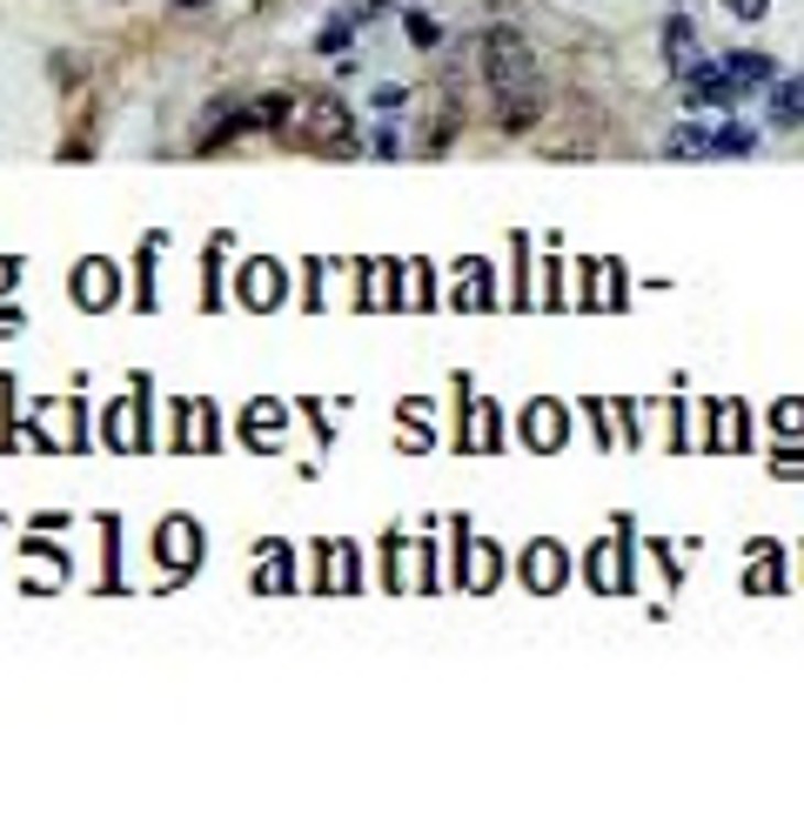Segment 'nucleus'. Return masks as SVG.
I'll return each instance as SVG.
<instances>
[{"instance_id": "3", "label": "nucleus", "mask_w": 804, "mask_h": 837, "mask_svg": "<svg viewBox=\"0 0 804 837\" xmlns=\"http://www.w3.org/2000/svg\"><path fill=\"white\" fill-rule=\"evenodd\" d=\"M684 95H691L697 108H738L745 80L724 67V61H691V67H684Z\"/></svg>"}, {"instance_id": "5", "label": "nucleus", "mask_w": 804, "mask_h": 837, "mask_svg": "<svg viewBox=\"0 0 804 837\" xmlns=\"http://www.w3.org/2000/svg\"><path fill=\"white\" fill-rule=\"evenodd\" d=\"M771 121L778 128H804V80H778L771 88Z\"/></svg>"}, {"instance_id": "7", "label": "nucleus", "mask_w": 804, "mask_h": 837, "mask_svg": "<svg viewBox=\"0 0 804 837\" xmlns=\"http://www.w3.org/2000/svg\"><path fill=\"white\" fill-rule=\"evenodd\" d=\"M745 148H751L745 128H724V134H717V154H745Z\"/></svg>"}, {"instance_id": "9", "label": "nucleus", "mask_w": 804, "mask_h": 837, "mask_svg": "<svg viewBox=\"0 0 804 837\" xmlns=\"http://www.w3.org/2000/svg\"><path fill=\"white\" fill-rule=\"evenodd\" d=\"M175 8H202V0H175Z\"/></svg>"}, {"instance_id": "1", "label": "nucleus", "mask_w": 804, "mask_h": 837, "mask_svg": "<svg viewBox=\"0 0 804 837\" xmlns=\"http://www.w3.org/2000/svg\"><path fill=\"white\" fill-rule=\"evenodd\" d=\"M289 141L295 148H315V154H349L356 148V128H349V108L336 95H308L289 108Z\"/></svg>"}, {"instance_id": "6", "label": "nucleus", "mask_w": 804, "mask_h": 837, "mask_svg": "<svg viewBox=\"0 0 804 837\" xmlns=\"http://www.w3.org/2000/svg\"><path fill=\"white\" fill-rule=\"evenodd\" d=\"M724 67H731L745 88H764V80L778 74V61H764V54H724Z\"/></svg>"}, {"instance_id": "8", "label": "nucleus", "mask_w": 804, "mask_h": 837, "mask_svg": "<svg viewBox=\"0 0 804 837\" xmlns=\"http://www.w3.org/2000/svg\"><path fill=\"white\" fill-rule=\"evenodd\" d=\"M724 8H731L738 21H764V8H771V0H724Z\"/></svg>"}, {"instance_id": "4", "label": "nucleus", "mask_w": 804, "mask_h": 837, "mask_svg": "<svg viewBox=\"0 0 804 837\" xmlns=\"http://www.w3.org/2000/svg\"><path fill=\"white\" fill-rule=\"evenodd\" d=\"M664 154H677V161H704V154H717V134H710L704 121H677V128L664 134Z\"/></svg>"}, {"instance_id": "2", "label": "nucleus", "mask_w": 804, "mask_h": 837, "mask_svg": "<svg viewBox=\"0 0 804 837\" xmlns=\"http://www.w3.org/2000/svg\"><path fill=\"white\" fill-rule=\"evenodd\" d=\"M482 61H490V88H497V101H503V95H543L536 61H530V47H523L510 28H497L490 41H482Z\"/></svg>"}]
</instances>
